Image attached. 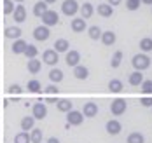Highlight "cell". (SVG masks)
<instances>
[{
  "label": "cell",
  "instance_id": "obj_1",
  "mask_svg": "<svg viewBox=\"0 0 152 143\" xmlns=\"http://www.w3.org/2000/svg\"><path fill=\"white\" fill-rule=\"evenodd\" d=\"M151 58L145 54V52H140V54H135L133 56V60H131V63L135 66V70L137 72H143V70H147L149 66H151Z\"/></svg>",
  "mask_w": 152,
  "mask_h": 143
},
{
  "label": "cell",
  "instance_id": "obj_2",
  "mask_svg": "<svg viewBox=\"0 0 152 143\" xmlns=\"http://www.w3.org/2000/svg\"><path fill=\"white\" fill-rule=\"evenodd\" d=\"M31 115H33L35 120H44L47 117V105L44 101H37L31 108Z\"/></svg>",
  "mask_w": 152,
  "mask_h": 143
},
{
  "label": "cell",
  "instance_id": "obj_3",
  "mask_svg": "<svg viewBox=\"0 0 152 143\" xmlns=\"http://www.w3.org/2000/svg\"><path fill=\"white\" fill-rule=\"evenodd\" d=\"M79 4H77V0H65L63 4H61V11H63V14L65 16H75L77 12H79Z\"/></svg>",
  "mask_w": 152,
  "mask_h": 143
},
{
  "label": "cell",
  "instance_id": "obj_4",
  "mask_svg": "<svg viewBox=\"0 0 152 143\" xmlns=\"http://www.w3.org/2000/svg\"><path fill=\"white\" fill-rule=\"evenodd\" d=\"M126 108H128V103H126V99H122V98L114 99V101H112V105H110V112H112L115 117L122 115V113L126 112Z\"/></svg>",
  "mask_w": 152,
  "mask_h": 143
},
{
  "label": "cell",
  "instance_id": "obj_5",
  "mask_svg": "<svg viewBox=\"0 0 152 143\" xmlns=\"http://www.w3.org/2000/svg\"><path fill=\"white\" fill-rule=\"evenodd\" d=\"M58 23H60V16H58L56 11H51V9H49L46 14L42 16V25L47 26V28H49V26H56Z\"/></svg>",
  "mask_w": 152,
  "mask_h": 143
},
{
  "label": "cell",
  "instance_id": "obj_6",
  "mask_svg": "<svg viewBox=\"0 0 152 143\" xmlns=\"http://www.w3.org/2000/svg\"><path fill=\"white\" fill-rule=\"evenodd\" d=\"M82 120H84L82 112L70 110L68 113H66V122H68V126H80V124H82Z\"/></svg>",
  "mask_w": 152,
  "mask_h": 143
},
{
  "label": "cell",
  "instance_id": "obj_7",
  "mask_svg": "<svg viewBox=\"0 0 152 143\" xmlns=\"http://www.w3.org/2000/svg\"><path fill=\"white\" fill-rule=\"evenodd\" d=\"M42 61H44L46 65L54 66V65L60 61V58H58V52H56L54 49H46V51L42 52Z\"/></svg>",
  "mask_w": 152,
  "mask_h": 143
},
{
  "label": "cell",
  "instance_id": "obj_8",
  "mask_svg": "<svg viewBox=\"0 0 152 143\" xmlns=\"http://www.w3.org/2000/svg\"><path fill=\"white\" fill-rule=\"evenodd\" d=\"M65 61L68 66H72V68H75L77 65H80V52L79 51H74V49H70L68 52H65Z\"/></svg>",
  "mask_w": 152,
  "mask_h": 143
},
{
  "label": "cell",
  "instance_id": "obj_9",
  "mask_svg": "<svg viewBox=\"0 0 152 143\" xmlns=\"http://www.w3.org/2000/svg\"><path fill=\"white\" fill-rule=\"evenodd\" d=\"M33 37H35V40H39V42H46L47 38L51 37V30L44 26V25H40V26H37L35 30H33Z\"/></svg>",
  "mask_w": 152,
  "mask_h": 143
},
{
  "label": "cell",
  "instance_id": "obj_10",
  "mask_svg": "<svg viewBox=\"0 0 152 143\" xmlns=\"http://www.w3.org/2000/svg\"><path fill=\"white\" fill-rule=\"evenodd\" d=\"M82 115H84V117H96V115H98V103H94V101L84 103V107H82Z\"/></svg>",
  "mask_w": 152,
  "mask_h": 143
},
{
  "label": "cell",
  "instance_id": "obj_11",
  "mask_svg": "<svg viewBox=\"0 0 152 143\" xmlns=\"http://www.w3.org/2000/svg\"><path fill=\"white\" fill-rule=\"evenodd\" d=\"M105 129H107V133H108V134L115 136V134H119V133L122 131V126H121V122H119L117 119H110V120L107 122Z\"/></svg>",
  "mask_w": 152,
  "mask_h": 143
},
{
  "label": "cell",
  "instance_id": "obj_12",
  "mask_svg": "<svg viewBox=\"0 0 152 143\" xmlns=\"http://www.w3.org/2000/svg\"><path fill=\"white\" fill-rule=\"evenodd\" d=\"M70 28H72V32H75V33H82L84 30H88V25H86V21L82 17H75V19H72Z\"/></svg>",
  "mask_w": 152,
  "mask_h": 143
},
{
  "label": "cell",
  "instance_id": "obj_13",
  "mask_svg": "<svg viewBox=\"0 0 152 143\" xmlns=\"http://www.w3.org/2000/svg\"><path fill=\"white\" fill-rule=\"evenodd\" d=\"M56 108L63 113H68L70 110H74V103H72V99H68V98H63V99H58V103H56Z\"/></svg>",
  "mask_w": 152,
  "mask_h": 143
},
{
  "label": "cell",
  "instance_id": "obj_14",
  "mask_svg": "<svg viewBox=\"0 0 152 143\" xmlns=\"http://www.w3.org/2000/svg\"><path fill=\"white\" fill-rule=\"evenodd\" d=\"M79 11H80V17L86 21V19H89V17L93 16V12H94V7H93V4L86 2V4H82V5L79 7Z\"/></svg>",
  "mask_w": 152,
  "mask_h": 143
},
{
  "label": "cell",
  "instance_id": "obj_15",
  "mask_svg": "<svg viewBox=\"0 0 152 143\" xmlns=\"http://www.w3.org/2000/svg\"><path fill=\"white\" fill-rule=\"evenodd\" d=\"M26 47H28V42H25L23 38H18V40H14L12 42V52L14 54H25V51H26Z\"/></svg>",
  "mask_w": 152,
  "mask_h": 143
},
{
  "label": "cell",
  "instance_id": "obj_16",
  "mask_svg": "<svg viewBox=\"0 0 152 143\" xmlns=\"http://www.w3.org/2000/svg\"><path fill=\"white\" fill-rule=\"evenodd\" d=\"M74 77L79 80H86L89 77V70L84 66V65H77L75 68H74Z\"/></svg>",
  "mask_w": 152,
  "mask_h": 143
},
{
  "label": "cell",
  "instance_id": "obj_17",
  "mask_svg": "<svg viewBox=\"0 0 152 143\" xmlns=\"http://www.w3.org/2000/svg\"><path fill=\"white\" fill-rule=\"evenodd\" d=\"M21 28L19 26H7L5 28V32H4V35L7 37V38H12V40H18V38H21Z\"/></svg>",
  "mask_w": 152,
  "mask_h": 143
},
{
  "label": "cell",
  "instance_id": "obj_18",
  "mask_svg": "<svg viewBox=\"0 0 152 143\" xmlns=\"http://www.w3.org/2000/svg\"><path fill=\"white\" fill-rule=\"evenodd\" d=\"M105 46H114L115 44V40H117V35L112 32V30H107V32L102 33V38H100Z\"/></svg>",
  "mask_w": 152,
  "mask_h": 143
},
{
  "label": "cell",
  "instance_id": "obj_19",
  "mask_svg": "<svg viewBox=\"0 0 152 143\" xmlns=\"http://www.w3.org/2000/svg\"><path fill=\"white\" fill-rule=\"evenodd\" d=\"M54 51L60 54V52H68V49H70V42L66 40V38H58L56 42H54Z\"/></svg>",
  "mask_w": 152,
  "mask_h": 143
},
{
  "label": "cell",
  "instance_id": "obj_20",
  "mask_svg": "<svg viewBox=\"0 0 152 143\" xmlns=\"http://www.w3.org/2000/svg\"><path fill=\"white\" fill-rule=\"evenodd\" d=\"M47 11H49V7H47V4L44 2V0H40V2H37V4L33 5V14H35L37 17H42Z\"/></svg>",
  "mask_w": 152,
  "mask_h": 143
},
{
  "label": "cell",
  "instance_id": "obj_21",
  "mask_svg": "<svg viewBox=\"0 0 152 143\" xmlns=\"http://www.w3.org/2000/svg\"><path fill=\"white\" fill-rule=\"evenodd\" d=\"M12 14H14L16 23H23V21L26 19V9H25V5H16Z\"/></svg>",
  "mask_w": 152,
  "mask_h": 143
},
{
  "label": "cell",
  "instance_id": "obj_22",
  "mask_svg": "<svg viewBox=\"0 0 152 143\" xmlns=\"http://www.w3.org/2000/svg\"><path fill=\"white\" fill-rule=\"evenodd\" d=\"M35 127V119H33V115H26V117H23L21 119V131H31Z\"/></svg>",
  "mask_w": 152,
  "mask_h": 143
},
{
  "label": "cell",
  "instance_id": "obj_23",
  "mask_svg": "<svg viewBox=\"0 0 152 143\" xmlns=\"http://www.w3.org/2000/svg\"><path fill=\"white\" fill-rule=\"evenodd\" d=\"M98 14L102 17H110L114 14V7L108 4H98Z\"/></svg>",
  "mask_w": 152,
  "mask_h": 143
},
{
  "label": "cell",
  "instance_id": "obj_24",
  "mask_svg": "<svg viewBox=\"0 0 152 143\" xmlns=\"http://www.w3.org/2000/svg\"><path fill=\"white\" fill-rule=\"evenodd\" d=\"M143 75H142V72H133V73H129V77H128V82H129V86H140L142 82H143Z\"/></svg>",
  "mask_w": 152,
  "mask_h": 143
},
{
  "label": "cell",
  "instance_id": "obj_25",
  "mask_svg": "<svg viewBox=\"0 0 152 143\" xmlns=\"http://www.w3.org/2000/svg\"><path fill=\"white\" fill-rule=\"evenodd\" d=\"M26 68H28V72L30 73H39L40 72V68H42V61H39L37 58L35 60H28V65H26Z\"/></svg>",
  "mask_w": 152,
  "mask_h": 143
},
{
  "label": "cell",
  "instance_id": "obj_26",
  "mask_svg": "<svg viewBox=\"0 0 152 143\" xmlns=\"http://www.w3.org/2000/svg\"><path fill=\"white\" fill-rule=\"evenodd\" d=\"M122 89H124V84L119 79H112L108 82V91L110 93H121Z\"/></svg>",
  "mask_w": 152,
  "mask_h": 143
},
{
  "label": "cell",
  "instance_id": "obj_27",
  "mask_svg": "<svg viewBox=\"0 0 152 143\" xmlns=\"http://www.w3.org/2000/svg\"><path fill=\"white\" fill-rule=\"evenodd\" d=\"M49 79H51L53 84H60L61 80H63V72H61L60 68H53L49 72Z\"/></svg>",
  "mask_w": 152,
  "mask_h": 143
},
{
  "label": "cell",
  "instance_id": "obj_28",
  "mask_svg": "<svg viewBox=\"0 0 152 143\" xmlns=\"http://www.w3.org/2000/svg\"><path fill=\"white\" fill-rule=\"evenodd\" d=\"M26 89H28V93H40V91H42V84L37 79H31V80H28V84H26Z\"/></svg>",
  "mask_w": 152,
  "mask_h": 143
},
{
  "label": "cell",
  "instance_id": "obj_29",
  "mask_svg": "<svg viewBox=\"0 0 152 143\" xmlns=\"http://www.w3.org/2000/svg\"><path fill=\"white\" fill-rule=\"evenodd\" d=\"M30 142L31 143H42V129L40 127H33L30 131Z\"/></svg>",
  "mask_w": 152,
  "mask_h": 143
},
{
  "label": "cell",
  "instance_id": "obj_30",
  "mask_svg": "<svg viewBox=\"0 0 152 143\" xmlns=\"http://www.w3.org/2000/svg\"><path fill=\"white\" fill-rule=\"evenodd\" d=\"M102 28H100V26H96V25H94V26H89V28H88V35H89V38H91V40H98V38H102Z\"/></svg>",
  "mask_w": 152,
  "mask_h": 143
},
{
  "label": "cell",
  "instance_id": "obj_31",
  "mask_svg": "<svg viewBox=\"0 0 152 143\" xmlns=\"http://www.w3.org/2000/svg\"><path fill=\"white\" fill-rule=\"evenodd\" d=\"M128 143H145V138H143V134H142V133L133 131V133H129V134H128Z\"/></svg>",
  "mask_w": 152,
  "mask_h": 143
},
{
  "label": "cell",
  "instance_id": "obj_32",
  "mask_svg": "<svg viewBox=\"0 0 152 143\" xmlns=\"http://www.w3.org/2000/svg\"><path fill=\"white\" fill-rule=\"evenodd\" d=\"M2 11H4L5 16L12 14L14 12V2L12 0H2Z\"/></svg>",
  "mask_w": 152,
  "mask_h": 143
},
{
  "label": "cell",
  "instance_id": "obj_33",
  "mask_svg": "<svg viewBox=\"0 0 152 143\" xmlns=\"http://www.w3.org/2000/svg\"><path fill=\"white\" fill-rule=\"evenodd\" d=\"M14 143H31L30 142V133L26 131H19L14 136Z\"/></svg>",
  "mask_w": 152,
  "mask_h": 143
},
{
  "label": "cell",
  "instance_id": "obj_34",
  "mask_svg": "<svg viewBox=\"0 0 152 143\" xmlns=\"http://www.w3.org/2000/svg\"><path fill=\"white\" fill-rule=\"evenodd\" d=\"M121 61H122V51H115L114 56H112V60H110V66L112 68H119Z\"/></svg>",
  "mask_w": 152,
  "mask_h": 143
},
{
  "label": "cell",
  "instance_id": "obj_35",
  "mask_svg": "<svg viewBox=\"0 0 152 143\" xmlns=\"http://www.w3.org/2000/svg\"><path fill=\"white\" fill-rule=\"evenodd\" d=\"M140 49H142V52H151L152 51V38H149V37H145V38H142L140 40Z\"/></svg>",
  "mask_w": 152,
  "mask_h": 143
},
{
  "label": "cell",
  "instance_id": "obj_36",
  "mask_svg": "<svg viewBox=\"0 0 152 143\" xmlns=\"http://www.w3.org/2000/svg\"><path fill=\"white\" fill-rule=\"evenodd\" d=\"M37 54H39V49L35 47L33 44H28V47H26V51H25V56H26L28 60H35Z\"/></svg>",
  "mask_w": 152,
  "mask_h": 143
},
{
  "label": "cell",
  "instance_id": "obj_37",
  "mask_svg": "<svg viewBox=\"0 0 152 143\" xmlns=\"http://www.w3.org/2000/svg\"><path fill=\"white\" fill-rule=\"evenodd\" d=\"M140 91H142L143 94L152 96V80H143V82L140 84Z\"/></svg>",
  "mask_w": 152,
  "mask_h": 143
},
{
  "label": "cell",
  "instance_id": "obj_38",
  "mask_svg": "<svg viewBox=\"0 0 152 143\" xmlns=\"http://www.w3.org/2000/svg\"><path fill=\"white\" fill-rule=\"evenodd\" d=\"M140 0H126V9L128 11H137L138 7H140Z\"/></svg>",
  "mask_w": 152,
  "mask_h": 143
},
{
  "label": "cell",
  "instance_id": "obj_39",
  "mask_svg": "<svg viewBox=\"0 0 152 143\" xmlns=\"http://www.w3.org/2000/svg\"><path fill=\"white\" fill-rule=\"evenodd\" d=\"M58 91H60V89H58L56 84H51V86H47L46 89H44V93L49 94V96H58Z\"/></svg>",
  "mask_w": 152,
  "mask_h": 143
},
{
  "label": "cell",
  "instance_id": "obj_40",
  "mask_svg": "<svg viewBox=\"0 0 152 143\" xmlns=\"http://www.w3.org/2000/svg\"><path fill=\"white\" fill-rule=\"evenodd\" d=\"M23 93V87L19 86V84H12V86H9V94H21Z\"/></svg>",
  "mask_w": 152,
  "mask_h": 143
},
{
  "label": "cell",
  "instance_id": "obj_41",
  "mask_svg": "<svg viewBox=\"0 0 152 143\" xmlns=\"http://www.w3.org/2000/svg\"><path fill=\"white\" fill-rule=\"evenodd\" d=\"M140 103H142V107H145V108H152V96H143V98H140Z\"/></svg>",
  "mask_w": 152,
  "mask_h": 143
},
{
  "label": "cell",
  "instance_id": "obj_42",
  "mask_svg": "<svg viewBox=\"0 0 152 143\" xmlns=\"http://www.w3.org/2000/svg\"><path fill=\"white\" fill-rule=\"evenodd\" d=\"M122 0H107V4L108 5H112V7H115V5H121Z\"/></svg>",
  "mask_w": 152,
  "mask_h": 143
},
{
  "label": "cell",
  "instance_id": "obj_43",
  "mask_svg": "<svg viewBox=\"0 0 152 143\" xmlns=\"http://www.w3.org/2000/svg\"><path fill=\"white\" fill-rule=\"evenodd\" d=\"M47 143H61L56 136H51V138H47Z\"/></svg>",
  "mask_w": 152,
  "mask_h": 143
},
{
  "label": "cell",
  "instance_id": "obj_44",
  "mask_svg": "<svg viewBox=\"0 0 152 143\" xmlns=\"http://www.w3.org/2000/svg\"><path fill=\"white\" fill-rule=\"evenodd\" d=\"M142 4H145V5H152V0H140Z\"/></svg>",
  "mask_w": 152,
  "mask_h": 143
},
{
  "label": "cell",
  "instance_id": "obj_45",
  "mask_svg": "<svg viewBox=\"0 0 152 143\" xmlns=\"http://www.w3.org/2000/svg\"><path fill=\"white\" fill-rule=\"evenodd\" d=\"M44 2H46L47 5H49V4H54V2H56V0H44Z\"/></svg>",
  "mask_w": 152,
  "mask_h": 143
},
{
  "label": "cell",
  "instance_id": "obj_46",
  "mask_svg": "<svg viewBox=\"0 0 152 143\" xmlns=\"http://www.w3.org/2000/svg\"><path fill=\"white\" fill-rule=\"evenodd\" d=\"M16 2H18V4H21V2H25V0H16Z\"/></svg>",
  "mask_w": 152,
  "mask_h": 143
},
{
  "label": "cell",
  "instance_id": "obj_47",
  "mask_svg": "<svg viewBox=\"0 0 152 143\" xmlns=\"http://www.w3.org/2000/svg\"><path fill=\"white\" fill-rule=\"evenodd\" d=\"M0 4H2V0H0ZM0 7H2V5H0Z\"/></svg>",
  "mask_w": 152,
  "mask_h": 143
},
{
  "label": "cell",
  "instance_id": "obj_48",
  "mask_svg": "<svg viewBox=\"0 0 152 143\" xmlns=\"http://www.w3.org/2000/svg\"><path fill=\"white\" fill-rule=\"evenodd\" d=\"M0 103H2V101H0Z\"/></svg>",
  "mask_w": 152,
  "mask_h": 143
}]
</instances>
